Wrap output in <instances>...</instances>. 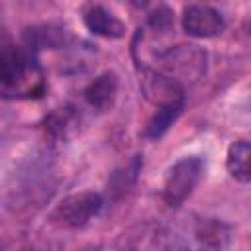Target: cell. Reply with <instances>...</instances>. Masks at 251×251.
Instances as JSON below:
<instances>
[{
    "label": "cell",
    "instance_id": "obj_1",
    "mask_svg": "<svg viewBox=\"0 0 251 251\" xmlns=\"http://www.w3.org/2000/svg\"><path fill=\"white\" fill-rule=\"evenodd\" d=\"M47 82L37 51L25 43H6L0 53V92L6 100H31L45 94Z\"/></svg>",
    "mask_w": 251,
    "mask_h": 251
},
{
    "label": "cell",
    "instance_id": "obj_2",
    "mask_svg": "<svg viewBox=\"0 0 251 251\" xmlns=\"http://www.w3.org/2000/svg\"><path fill=\"white\" fill-rule=\"evenodd\" d=\"M206 171V161L200 155H186L173 163L163 180V200L171 208H178L198 186Z\"/></svg>",
    "mask_w": 251,
    "mask_h": 251
},
{
    "label": "cell",
    "instance_id": "obj_3",
    "mask_svg": "<svg viewBox=\"0 0 251 251\" xmlns=\"http://www.w3.org/2000/svg\"><path fill=\"white\" fill-rule=\"evenodd\" d=\"M120 251H188L178 229L145 222L124 233Z\"/></svg>",
    "mask_w": 251,
    "mask_h": 251
},
{
    "label": "cell",
    "instance_id": "obj_4",
    "mask_svg": "<svg viewBox=\"0 0 251 251\" xmlns=\"http://www.w3.org/2000/svg\"><path fill=\"white\" fill-rule=\"evenodd\" d=\"M153 69L186 86V82H194L204 75L206 53L198 45H175L157 53V67Z\"/></svg>",
    "mask_w": 251,
    "mask_h": 251
},
{
    "label": "cell",
    "instance_id": "obj_5",
    "mask_svg": "<svg viewBox=\"0 0 251 251\" xmlns=\"http://www.w3.org/2000/svg\"><path fill=\"white\" fill-rule=\"evenodd\" d=\"M104 198L100 192L94 190H82L65 196L53 210L51 220L59 224L61 227L69 229H80L88 226L102 210Z\"/></svg>",
    "mask_w": 251,
    "mask_h": 251
},
{
    "label": "cell",
    "instance_id": "obj_6",
    "mask_svg": "<svg viewBox=\"0 0 251 251\" xmlns=\"http://www.w3.org/2000/svg\"><path fill=\"white\" fill-rule=\"evenodd\" d=\"M188 251H227L231 243V226L220 218H194L180 231Z\"/></svg>",
    "mask_w": 251,
    "mask_h": 251
},
{
    "label": "cell",
    "instance_id": "obj_7",
    "mask_svg": "<svg viewBox=\"0 0 251 251\" xmlns=\"http://www.w3.org/2000/svg\"><path fill=\"white\" fill-rule=\"evenodd\" d=\"M139 86L141 92L145 94V98L155 104V108L161 106H171V104H186V94H184V86L175 80L173 76L143 65L141 67V78H139Z\"/></svg>",
    "mask_w": 251,
    "mask_h": 251
},
{
    "label": "cell",
    "instance_id": "obj_8",
    "mask_svg": "<svg viewBox=\"0 0 251 251\" xmlns=\"http://www.w3.org/2000/svg\"><path fill=\"white\" fill-rule=\"evenodd\" d=\"M180 22H182V29L196 39H212L226 29V20L222 12L208 4L186 6Z\"/></svg>",
    "mask_w": 251,
    "mask_h": 251
},
{
    "label": "cell",
    "instance_id": "obj_9",
    "mask_svg": "<svg viewBox=\"0 0 251 251\" xmlns=\"http://www.w3.org/2000/svg\"><path fill=\"white\" fill-rule=\"evenodd\" d=\"M82 22L90 33L106 39H120L126 35V24L102 4H88L82 12Z\"/></svg>",
    "mask_w": 251,
    "mask_h": 251
},
{
    "label": "cell",
    "instance_id": "obj_10",
    "mask_svg": "<svg viewBox=\"0 0 251 251\" xmlns=\"http://www.w3.org/2000/svg\"><path fill=\"white\" fill-rule=\"evenodd\" d=\"M118 96V75L114 71L100 73L84 88V100L90 108L98 112H108Z\"/></svg>",
    "mask_w": 251,
    "mask_h": 251
},
{
    "label": "cell",
    "instance_id": "obj_11",
    "mask_svg": "<svg viewBox=\"0 0 251 251\" xmlns=\"http://www.w3.org/2000/svg\"><path fill=\"white\" fill-rule=\"evenodd\" d=\"M78 126H80V114L71 104L55 108L43 122L45 135L53 141H69L78 131Z\"/></svg>",
    "mask_w": 251,
    "mask_h": 251
},
{
    "label": "cell",
    "instance_id": "obj_12",
    "mask_svg": "<svg viewBox=\"0 0 251 251\" xmlns=\"http://www.w3.org/2000/svg\"><path fill=\"white\" fill-rule=\"evenodd\" d=\"M226 169L237 182H251V139H237L227 147Z\"/></svg>",
    "mask_w": 251,
    "mask_h": 251
},
{
    "label": "cell",
    "instance_id": "obj_13",
    "mask_svg": "<svg viewBox=\"0 0 251 251\" xmlns=\"http://www.w3.org/2000/svg\"><path fill=\"white\" fill-rule=\"evenodd\" d=\"M184 110V104H171V106H161L155 110V114L147 120L145 127H143V137L145 139H159L167 133V129L176 122V118L182 114Z\"/></svg>",
    "mask_w": 251,
    "mask_h": 251
},
{
    "label": "cell",
    "instance_id": "obj_14",
    "mask_svg": "<svg viewBox=\"0 0 251 251\" xmlns=\"http://www.w3.org/2000/svg\"><path fill=\"white\" fill-rule=\"evenodd\" d=\"M147 24H149V27H151L153 31H165V29H169L171 24H173V14H171L169 8L159 6V8H155V10L147 16Z\"/></svg>",
    "mask_w": 251,
    "mask_h": 251
}]
</instances>
